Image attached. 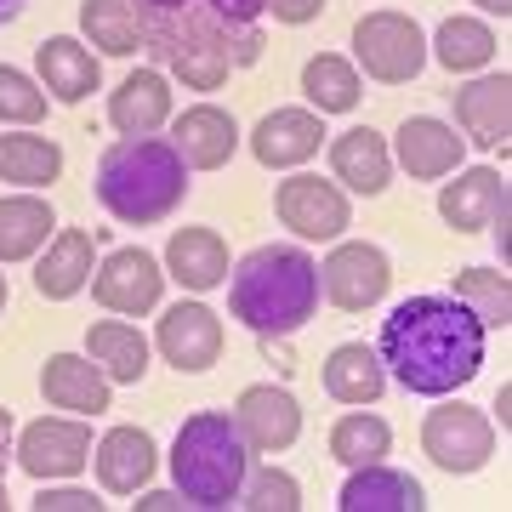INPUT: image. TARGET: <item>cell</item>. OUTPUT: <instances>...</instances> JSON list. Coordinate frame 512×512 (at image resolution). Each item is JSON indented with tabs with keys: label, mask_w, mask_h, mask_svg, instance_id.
Wrapping results in <instances>:
<instances>
[{
	"label": "cell",
	"mask_w": 512,
	"mask_h": 512,
	"mask_svg": "<svg viewBox=\"0 0 512 512\" xmlns=\"http://www.w3.org/2000/svg\"><path fill=\"white\" fill-rule=\"evenodd\" d=\"M143 23V46L188 92H217L234 69L262 57L268 0H131Z\"/></svg>",
	"instance_id": "cell-1"
},
{
	"label": "cell",
	"mask_w": 512,
	"mask_h": 512,
	"mask_svg": "<svg viewBox=\"0 0 512 512\" xmlns=\"http://www.w3.org/2000/svg\"><path fill=\"white\" fill-rule=\"evenodd\" d=\"M484 336L461 296H404L382 319V370L416 399H450L484 370Z\"/></svg>",
	"instance_id": "cell-2"
},
{
	"label": "cell",
	"mask_w": 512,
	"mask_h": 512,
	"mask_svg": "<svg viewBox=\"0 0 512 512\" xmlns=\"http://www.w3.org/2000/svg\"><path fill=\"white\" fill-rule=\"evenodd\" d=\"M228 308L262 342L296 336L319 313V262L302 245H256L228 268Z\"/></svg>",
	"instance_id": "cell-3"
},
{
	"label": "cell",
	"mask_w": 512,
	"mask_h": 512,
	"mask_svg": "<svg viewBox=\"0 0 512 512\" xmlns=\"http://www.w3.org/2000/svg\"><path fill=\"white\" fill-rule=\"evenodd\" d=\"M97 200L126 228H154L188 200V165L171 137H120L97 160Z\"/></svg>",
	"instance_id": "cell-4"
},
{
	"label": "cell",
	"mask_w": 512,
	"mask_h": 512,
	"mask_svg": "<svg viewBox=\"0 0 512 512\" xmlns=\"http://www.w3.org/2000/svg\"><path fill=\"white\" fill-rule=\"evenodd\" d=\"M171 478H177V495L188 507H239V490L251 478V444L239 433V421L228 410L188 416L177 427V444H171Z\"/></svg>",
	"instance_id": "cell-5"
},
{
	"label": "cell",
	"mask_w": 512,
	"mask_h": 512,
	"mask_svg": "<svg viewBox=\"0 0 512 512\" xmlns=\"http://www.w3.org/2000/svg\"><path fill=\"white\" fill-rule=\"evenodd\" d=\"M353 57L370 80L382 86H410L427 69V35L410 12H365L353 23Z\"/></svg>",
	"instance_id": "cell-6"
},
{
	"label": "cell",
	"mask_w": 512,
	"mask_h": 512,
	"mask_svg": "<svg viewBox=\"0 0 512 512\" xmlns=\"http://www.w3.org/2000/svg\"><path fill=\"white\" fill-rule=\"evenodd\" d=\"M421 450L450 478L484 473L495 456V427L484 410H473V404H461V399L439 404V410H427V421H421Z\"/></svg>",
	"instance_id": "cell-7"
},
{
	"label": "cell",
	"mask_w": 512,
	"mask_h": 512,
	"mask_svg": "<svg viewBox=\"0 0 512 512\" xmlns=\"http://www.w3.org/2000/svg\"><path fill=\"white\" fill-rule=\"evenodd\" d=\"M12 461L35 484H52V478H74L86 461H92V427L80 416H40L29 421L12 444Z\"/></svg>",
	"instance_id": "cell-8"
},
{
	"label": "cell",
	"mask_w": 512,
	"mask_h": 512,
	"mask_svg": "<svg viewBox=\"0 0 512 512\" xmlns=\"http://www.w3.org/2000/svg\"><path fill=\"white\" fill-rule=\"evenodd\" d=\"M393 285V262H387L382 245H370V239H348V245H336L325 256V268H319V291L336 302L342 313H365L376 308Z\"/></svg>",
	"instance_id": "cell-9"
},
{
	"label": "cell",
	"mask_w": 512,
	"mask_h": 512,
	"mask_svg": "<svg viewBox=\"0 0 512 512\" xmlns=\"http://www.w3.org/2000/svg\"><path fill=\"white\" fill-rule=\"evenodd\" d=\"M274 217L291 228L296 239H342L353 228V205L342 183L325 177H285L274 188Z\"/></svg>",
	"instance_id": "cell-10"
},
{
	"label": "cell",
	"mask_w": 512,
	"mask_h": 512,
	"mask_svg": "<svg viewBox=\"0 0 512 512\" xmlns=\"http://www.w3.org/2000/svg\"><path fill=\"white\" fill-rule=\"evenodd\" d=\"M92 296L109 313H154L165 296V274L160 256L143 245H120L103 256V268H92Z\"/></svg>",
	"instance_id": "cell-11"
},
{
	"label": "cell",
	"mask_w": 512,
	"mask_h": 512,
	"mask_svg": "<svg viewBox=\"0 0 512 512\" xmlns=\"http://www.w3.org/2000/svg\"><path fill=\"white\" fill-rule=\"evenodd\" d=\"M154 342H160L165 365L177 376H200V370H211L222 359V319L205 302H177V308L160 313Z\"/></svg>",
	"instance_id": "cell-12"
},
{
	"label": "cell",
	"mask_w": 512,
	"mask_h": 512,
	"mask_svg": "<svg viewBox=\"0 0 512 512\" xmlns=\"http://www.w3.org/2000/svg\"><path fill=\"white\" fill-rule=\"evenodd\" d=\"M234 421L245 444H251V456H279V450H291L302 439V404L291 399V387H274V382L245 387L234 404Z\"/></svg>",
	"instance_id": "cell-13"
},
{
	"label": "cell",
	"mask_w": 512,
	"mask_h": 512,
	"mask_svg": "<svg viewBox=\"0 0 512 512\" xmlns=\"http://www.w3.org/2000/svg\"><path fill=\"white\" fill-rule=\"evenodd\" d=\"M325 137H330L325 114H313V109H274V114H262V120L251 126V154H256V165H268V171H291V165L313 160Z\"/></svg>",
	"instance_id": "cell-14"
},
{
	"label": "cell",
	"mask_w": 512,
	"mask_h": 512,
	"mask_svg": "<svg viewBox=\"0 0 512 512\" xmlns=\"http://www.w3.org/2000/svg\"><path fill=\"white\" fill-rule=\"evenodd\" d=\"M456 103V126L467 131V143L478 148H501L507 154V131H512V74H478L461 92H450Z\"/></svg>",
	"instance_id": "cell-15"
},
{
	"label": "cell",
	"mask_w": 512,
	"mask_h": 512,
	"mask_svg": "<svg viewBox=\"0 0 512 512\" xmlns=\"http://www.w3.org/2000/svg\"><path fill=\"white\" fill-rule=\"evenodd\" d=\"M109 376L92 353H52L40 365V393L52 410H74V416H103L109 410Z\"/></svg>",
	"instance_id": "cell-16"
},
{
	"label": "cell",
	"mask_w": 512,
	"mask_h": 512,
	"mask_svg": "<svg viewBox=\"0 0 512 512\" xmlns=\"http://www.w3.org/2000/svg\"><path fill=\"white\" fill-rule=\"evenodd\" d=\"M456 183L439 188V217L456 234H478L507 211V177L495 165H473V171H450Z\"/></svg>",
	"instance_id": "cell-17"
},
{
	"label": "cell",
	"mask_w": 512,
	"mask_h": 512,
	"mask_svg": "<svg viewBox=\"0 0 512 512\" xmlns=\"http://www.w3.org/2000/svg\"><path fill=\"white\" fill-rule=\"evenodd\" d=\"M97 461V484L109 495H137L154 478V461H160V444L148 427H109L92 450Z\"/></svg>",
	"instance_id": "cell-18"
},
{
	"label": "cell",
	"mask_w": 512,
	"mask_h": 512,
	"mask_svg": "<svg viewBox=\"0 0 512 512\" xmlns=\"http://www.w3.org/2000/svg\"><path fill=\"white\" fill-rule=\"evenodd\" d=\"M171 143H177L188 171H222L239 148V126H234V114L217 109V103H194V109L177 114Z\"/></svg>",
	"instance_id": "cell-19"
},
{
	"label": "cell",
	"mask_w": 512,
	"mask_h": 512,
	"mask_svg": "<svg viewBox=\"0 0 512 512\" xmlns=\"http://www.w3.org/2000/svg\"><path fill=\"white\" fill-rule=\"evenodd\" d=\"M336 507L342 512H421L427 507V490H421L416 473L370 461V467H348V484L336 495Z\"/></svg>",
	"instance_id": "cell-20"
},
{
	"label": "cell",
	"mask_w": 512,
	"mask_h": 512,
	"mask_svg": "<svg viewBox=\"0 0 512 512\" xmlns=\"http://www.w3.org/2000/svg\"><path fill=\"white\" fill-rule=\"evenodd\" d=\"M461 154H467V137H456V126H444L433 114H410L399 126V165L416 183H439L461 171Z\"/></svg>",
	"instance_id": "cell-21"
},
{
	"label": "cell",
	"mask_w": 512,
	"mask_h": 512,
	"mask_svg": "<svg viewBox=\"0 0 512 512\" xmlns=\"http://www.w3.org/2000/svg\"><path fill=\"white\" fill-rule=\"evenodd\" d=\"M92 251H97V228L92 234H86V228H57V234L46 239L40 268H35V291L46 296V302L80 296L92 285Z\"/></svg>",
	"instance_id": "cell-22"
},
{
	"label": "cell",
	"mask_w": 512,
	"mask_h": 512,
	"mask_svg": "<svg viewBox=\"0 0 512 512\" xmlns=\"http://www.w3.org/2000/svg\"><path fill=\"white\" fill-rule=\"evenodd\" d=\"M35 63H40V86L52 103H86V97L103 86V69H97L92 46H80L74 35H52L35 46Z\"/></svg>",
	"instance_id": "cell-23"
},
{
	"label": "cell",
	"mask_w": 512,
	"mask_h": 512,
	"mask_svg": "<svg viewBox=\"0 0 512 512\" xmlns=\"http://www.w3.org/2000/svg\"><path fill=\"white\" fill-rule=\"evenodd\" d=\"M171 120V86L160 69H131L109 92V126L120 137H154Z\"/></svg>",
	"instance_id": "cell-24"
},
{
	"label": "cell",
	"mask_w": 512,
	"mask_h": 512,
	"mask_svg": "<svg viewBox=\"0 0 512 512\" xmlns=\"http://www.w3.org/2000/svg\"><path fill=\"white\" fill-rule=\"evenodd\" d=\"M165 268H171L165 279H177L194 296L217 291V285H228V245L217 228H177L165 245Z\"/></svg>",
	"instance_id": "cell-25"
},
{
	"label": "cell",
	"mask_w": 512,
	"mask_h": 512,
	"mask_svg": "<svg viewBox=\"0 0 512 512\" xmlns=\"http://www.w3.org/2000/svg\"><path fill=\"white\" fill-rule=\"evenodd\" d=\"M330 171H336V183L342 188L376 200V194L387 188V177H393V154H387L382 131H370V126L342 131V137L330 143Z\"/></svg>",
	"instance_id": "cell-26"
},
{
	"label": "cell",
	"mask_w": 512,
	"mask_h": 512,
	"mask_svg": "<svg viewBox=\"0 0 512 512\" xmlns=\"http://www.w3.org/2000/svg\"><path fill=\"white\" fill-rule=\"evenodd\" d=\"M387 387V370H382V353L365 348V342H342L330 348L325 359V393L336 404H376Z\"/></svg>",
	"instance_id": "cell-27"
},
{
	"label": "cell",
	"mask_w": 512,
	"mask_h": 512,
	"mask_svg": "<svg viewBox=\"0 0 512 512\" xmlns=\"http://www.w3.org/2000/svg\"><path fill=\"white\" fill-rule=\"evenodd\" d=\"M57 234V211L40 194H12L0 200V262H29V256Z\"/></svg>",
	"instance_id": "cell-28"
},
{
	"label": "cell",
	"mask_w": 512,
	"mask_h": 512,
	"mask_svg": "<svg viewBox=\"0 0 512 512\" xmlns=\"http://www.w3.org/2000/svg\"><path fill=\"white\" fill-rule=\"evenodd\" d=\"M86 353L103 365L109 382L137 387L148 376V342H143V330L126 325V319H97V325L86 330Z\"/></svg>",
	"instance_id": "cell-29"
},
{
	"label": "cell",
	"mask_w": 512,
	"mask_h": 512,
	"mask_svg": "<svg viewBox=\"0 0 512 512\" xmlns=\"http://www.w3.org/2000/svg\"><path fill=\"white\" fill-rule=\"evenodd\" d=\"M302 97L313 103V114H353L365 86H359V69H353L348 57L319 52L302 63Z\"/></svg>",
	"instance_id": "cell-30"
},
{
	"label": "cell",
	"mask_w": 512,
	"mask_h": 512,
	"mask_svg": "<svg viewBox=\"0 0 512 512\" xmlns=\"http://www.w3.org/2000/svg\"><path fill=\"white\" fill-rule=\"evenodd\" d=\"M63 177V148L52 137H35V131H12L0 137V183L18 188H52Z\"/></svg>",
	"instance_id": "cell-31"
},
{
	"label": "cell",
	"mask_w": 512,
	"mask_h": 512,
	"mask_svg": "<svg viewBox=\"0 0 512 512\" xmlns=\"http://www.w3.org/2000/svg\"><path fill=\"white\" fill-rule=\"evenodd\" d=\"M80 29H86V40L97 52H109V57L143 52V23H137L131 0H80Z\"/></svg>",
	"instance_id": "cell-32"
},
{
	"label": "cell",
	"mask_w": 512,
	"mask_h": 512,
	"mask_svg": "<svg viewBox=\"0 0 512 512\" xmlns=\"http://www.w3.org/2000/svg\"><path fill=\"white\" fill-rule=\"evenodd\" d=\"M427 57H439L450 74H473L484 69L495 57V35H490V23H478V18H444L439 23V35L427 40Z\"/></svg>",
	"instance_id": "cell-33"
},
{
	"label": "cell",
	"mask_w": 512,
	"mask_h": 512,
	"mask_svg": "<svg viewBox=\"0 0 512 512\" xmlns=\"http://www.w3.org/2000/svg\"><path fill=\"white\" fill-rule=\"evenodd\" d=\"M393 450V427L382 416H370V410H353L330 427V456L342 461V467H370V461H387Z\"/></svg>",
	"instance_id": "cell-34"
},
{
	"label": "cell",
	"mask_w": 512,
	"mask_h": 512,
	"mask_svg": "<svg viewBox=\"0 0 512 512\" xmlns=\"http://www.w3.org/2000/svg\"><path fill=\"white\" fill-rule=\"evenodd\" d=\"M456 296L473 308V319L484 330H507L512 325V285L501 268H461L456 274Z\"/></svg>",
	"instance_id": "cell-35"
},
{
	"label": "cell",
	"mask_w": 512,
	"mask_h": 512,
	"mask_svg": "<svg viewBox=\"0 0 512 512\" xmlns=\"http://www.w3.org/2000/svg\"><path fill=\"white\" fill-rule=\"evenodd\" d=\"M239 507H251V512H296L302 507V484H296L285 467H262V473L245 478Z\"/></svg>",
	"instance_id": "cell-36"
},
{
	"label": "cell",
	"mask_w": 512,
	"mask_h": 512,
	"mask_svg": "<svg viewBox=\"0 0 512 512\" xmlns=\"http://www.w3.org/2000/svg\"><path fill=\"white\" fill-rule=\"evenodd\" d=\"M40 114H46V86L29 80L23 69H12V63H0V120H12V126H35Z\"/></svg>",
	"instance_id": "cell-37"
},
{
	"label": "cell",
	"mask_w": 512,
	"mask_h": 512,
	"mask_svg": "<svg viewBox=\"0 0 512 512\" xmlns=\"http://www.w3.org/2000/svg\"><path fill=\"white\" fill-rule=\"evenodd\" d=\"M103 501H97L92 490H40L35 495V512H97Z\"/></svg>",
	"instance_id": "cell-38"
},
{
	"label": "cell",
	"mask_w": 512,
	"mask_h": 512,
	"mask_svg": "<svg viewBox=\"0 0 512 512\" xmlns=\"http://www.w3.org/2000/svg\"><path fill=\"white\" fill-rule=\"evenodd\" d=\"M268 12H274L279 23H291V29H302V23H313L319 12H325V0H268Z\"/></svg>",
	"instance_id": "cell-39"
},
{
	"label": "cell",
	"mask_w": 512,
	"mask_h": 512,
	"mask_svg": "<svg viewBox=\"0 0 512 512\" xmlns=\"http://www.w3.org/2000/svg\"><path fill=\"white\" fill-rule=\"evenodd\" d=\"M6 467H12V410L0 404V507H6Z\"/></svg>",
	"instance_id": "cell-40"
},
{
	"label": "cell",
	"mask_w": 512,
	"mask_h": 512,
	"mask_svg": "<svg viewBox=\"0 0 512 512\" xmlns=\"http://www.w3.org/2000/svg\"><path fill=\"white\" fill-rule=\"evenodd\" d=\"M177 507H188L177 490H148L143 501H137V512H177Z\"/></svg>",
	"instance_id": "cell-41"
},
{
	"label": "cell",
	"mask_w": 512,
	"mask_h": 512,
	"mask_svg": "<svg viewBox=\"0 0 512 512\" xmlns=\"http://www.w3.org/2000/svg\"><path fill=\"white\" fill-rule=\"evenodd\" d=\"M23 6H29V0H0V29H6V23H18Z\"/></svg>",
	"instance_id": "cell-42"
},
{
	"label": "cell",
	"mask_w": 512,
	"mask_h": 512,
	"mask_svg": "<svg viewBox=\"0 0 512 512\" xmlns=\"http://www.w3.org/2000/svg\"><path fill=\"white\" fill-rule=\"evenodd\" d=\"M507 404H512V387H501V399H495V410H501V433H507V421H512Z\"/></svg>",
	"instance_id": "cell-43"
},
{
	"label": "cell",
	"mask_w": 512,
	"mask_h": 512,
	"mask_svg": "<svg viewBox=\"0 0 512 512\" xmlns=\"http://www.w3.org/2000/svg\"><path fill=\"white\" fill-rule=\"evenodd\" d=\"M478 6H484V12H501V18L512 12V0H478Z\"/></svg>",
	"instance_id": "cell-44"
},
{
	"label": "cell",
	"mask_w": 512,
	"mask_h": 512,
	"mask_svg": "<svg viewBox=\"0 0 512 512\" xmlns=\"http://www.w3.org/2000/svg\"><path fill=\"white\" fill-rule=\"evenodd\" d=\"M0 308H6V274H0Z\"/></svg>",
	"instance_id": "cell-45"
}]
</instances>
